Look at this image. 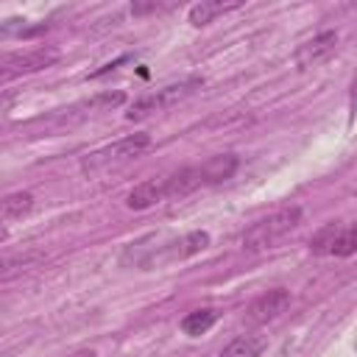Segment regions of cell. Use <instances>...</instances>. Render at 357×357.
Listing matches in <instances>:
<instances>
[{
    "label": "cell",
    "mask_w": 357,
    "mask_h": 357,
    "mask_svg": "<svg viewBox=\"0 0 357 357\" xmlns=\"http://www.w3.org/2000/svg\"><path fill=\"white\" fill-rule=\"evenodd\" d=\"M33 206V195L31 192H11L3 198V206H0V215H3V223H11V220H20L22 215H28Z\"/></svg>",
    "instance_id": "5bb4252c"
},
{
    "label": "cell",
    "mask_w": 357,
    "mask_h": 357,
    "mask_svg": "<svg viewBox=\"0 0 357 357\" xmlns=\"http://www.w3.org/2000/svg\"><path fill=\"white\" fill-rule=\"evenodd\" d=\"M206 245H209V234H206V231H190V234H184L181 240H173V243L162 245V251H156V254L151 257V262H156V265L181 262V259H187V257L204 251Z\"/></svg>",
    "instance_id": "8992f818"
},
{
    "label": "cell",
    "mask_w": 357,
    "mask_h": 357,
    "mask_svg": "<svg viewBox=\"0 0 357 357\" xmlns=\"http://www.w3.org/2000/svg\"><path fill=\"white\" fill-rule=\"evenodd\" d=\"M301 206L290 204V206H282L259 220H254L245 231H243V248L245 251H265V248H273L282 237H287L293 229H298L301 223Z\"/></svg>",
    "instance_id": "7a4b0ae2"
},
{
    "label": "cell",
    "mask_w": 357,
    "mask_h": 357,
    "mask_svg": "<svg viewBox=\"0 0 357 357\" xmlns=\"http://www.w3.org/2000/svg\"><path fill=\"white\" fill-rule=\"evenodd\" d=\"M310 248L324 257L357 254V223H326L310 240Z\"/></svg>",
    "instance_id": "3957f363"
},
{
    "label": "cell",
    "mask_w": 357,
    "mask_h": 357,
    "mask_svg": "<svg viewBox=\"0 0 357 357\" xmlns=\"http://www.w3.org/2000/svg\"><path fill=\"white\" fill-rule=\"evenodd\" d=\"M287 307H290V293L282 290V287H273V290L257 296V298L248 304L245 318H248L251 324H268V321L279 318Z\"/></svg>",
    "instance_id": "52a82bcc"
},
{
    "label": "cell",
    "mask_w": 357,
    "mask_h": 357,
    "mask_svg": "<svg viewBox=\"0 0 357 357\" xmlns=\"http://www.w3.org/2000/svg\"><path fill=\"white\" fill-rule=\"evenodd\" d=\"M215 321H218V310H212V307L192 310V312H187V315L181 318V332L190 335V337H198V335L209 332Z\"/></svg>",
    "instance_id": "4fadbf2b"
},
{
    "label": "cell",
    "mask_w": 357,
    "mask_h": 357,
    "mask_svg": "<svg viewBox=\"0 0 357 357\" xmlns=\"http://www.w3.org/2000/svg\"><path fill=\"white\" fill-rule=\"evenodd\" d=\"M148 145H151L148 134H128V137H123V139H117L112 145H103V148L86 153L81 159V170L89 178H100L106 173H114V170L126 167L137 156H142L148 151Z\"/></svg>",
    "instance_id": "6da1fadb"
},
{
    "label": "cell",
    "mask_w": 357,
    "mask_h": 357,
    "mask_svg": "<svg viewBox=\"0 0 357 357\" xmlns=\"http://www.w3.org/2000/svg\"><path fill=\"white\" fill-rule=\"evenodd\" d=\"M195 86H201V81H198V78H190V81H181V84H170V86H165V89H159V92H153V95H148V98H139V100L131 106L128 120L145 117V114H151V112H162V109H167V106H173V103H178V100H184Z\"/></svg>",
    "instance_id": "5b68a950"
},
{
    "label": "cell",
    "mask_w": 357,
    "mask_h": 357,
    "mask_svg": "<svg viewBox=\"0 0 357 357\" xmlns=\"http://www.w3.org/2000/svg\"><path fill=\"white\" fill-rule=\"evenodd\" d=\"M351 103L357 106V81H354V86H351Z\"/></svg>",
    "instance_id": "2e32d148"
},
{
    "label": "cell",
    "mask_w": 357,
    "mask_h": 357,
    "mask_svg": "<svg viewBox=\"0 0 357 357\" xmlns=\"http://www.w3.org/2000/svg\"><path fill=\"white\" fill-rule=\"evenodd\" d=\"M262 349H265V337L262 335H240L229 346H223L218 357H259Z\"/></svg>",
    "instance_id": "8fae6325"
},
{
    "label": "cell",
    "mask_w": 357,
    "mask_h": 357,
    "mask_svg": "<svg viewBox=\"0 0 357 357\" xmlns=\"http://www.w3.org/2000/svg\"><path fill=\"white\" fill-rule=\"evenodd\" d=\"M201 167H204L206 184H218V181H226L237 170V156L234 153H218V156H209L206 162H201Z\"/></svg>",
    "instance_id": "30bf717a"
},
{
    "label": "cell",
    "mask_w": 357,
    "mask_h": 357,
    "mask_svg": "<svg viewBox=\"0 0 357 357\" xmlns=\"http://www.w3.org/2000/svg\"><path fill=\"white\" fill-rule=\"evenodd\" d=\"M64 357H98L92 349H75V351H70V354H64Z\"/></svg>",
    "instance_id": "9a60e30c"
},
{
    "label": "cell",
    "mask_w": 357,
    "mask_h": 357,
    "mask_svg": "<svg viewBox=\"0 0 357 357\" xmlns=\"http://www.w3.org/2000/svg\"><path fill=\"white\" fill-rule=\"evenodd\" d=\"M234 8H240V3L201 0V3H195V6L190 8V22H192V25H206V22H212L215 17H220V14H226V11H234Z\"/></svg>",
    "instance_id": "7c38bea8"
},
{
    "label": "cell",
    "mask_w": 357,
    "mask_h": 357,
    "mask_svg": "<svg viewBox=\"0 0 357 357\" xmlns=\"http://www.w3.org/2000/svg\"><path fill=\"white\" fill-rule=\"evenodd\" d=\"M56 61H59V50H56V47H31V50H17V53L3 56L0 75H3V81H8V78H17V75H28V73L47 70V67H50V64H56Z\"/></svg>",
    "instance_id": "277c9868"
},
{
    "label": "cell",
    "mask_w": 357,
    "mask_h": 357,
    "mask_svg": "<svg viewBox=\"0 0 357 357\" xmlns=\"http://www.w3.org/2000/svg\"><path fill=\"white\" fill-rule=\"evenodd\" d=\"M159 201H167V198H165V178H148V181L137 184V187L128 192L126 206H128V209H148V206H153V204H159Z\"/></svg>",
    "instance_id": "9c48e42d"
},
{
    "label": "cell",
    "mask_w": 357,
    "mask_h": 357,
    "mask_svg": "<svg viewBox=\"0 0 357 357\" xmlns=\"http://www.w3.org/2000/svg\"><path fill=\"white\" fill-rule=\"evenodd\" d=\"M335 45H337V33H335V31H321V33H315L312 39H307V42L298 45V50H296V64H298V67H312V64L324 61V59L335 50Z\"/></svg>",
    "instance_id": "ba28073f"
}]
</instances>
